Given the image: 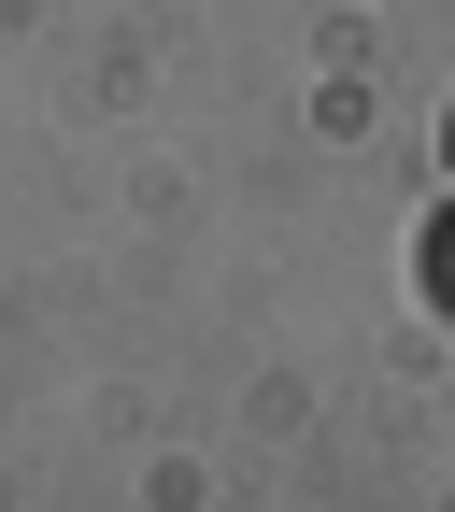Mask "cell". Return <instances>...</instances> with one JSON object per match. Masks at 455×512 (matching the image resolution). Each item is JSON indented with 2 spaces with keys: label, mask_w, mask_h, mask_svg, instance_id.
Segmentation results:
<instances>
[{
  "label": "cell",
  "mask_w": 455,
  "mask_h": 512,
  "mask_svg": "<svg viewBox=\"0 0 455 512\" xmlns=\"http://www.w3.org/2000/svg\"><path fill=\"white\" fill-rule=\"evenodd\" d=\"M441 171H455V100H441Z\"/></svg>",
  "instance_id": "obj_2"
},
{
  "label": "cell",
  "mask_w": 455,
  "mask_h": 512,
  "mask_svg": "<svg viewBox=\"0 0 455 512\" xmlns=\"http://www.w3.org/2000/svg\"><path fill=\"white\" fill-rule=\"evenodd\" d=\"M413 271H427V299H441V313H455V200H441V214H427V242H413Z\"/></svg>",
  "instance_id": "obj_1"
}]
</instances>
